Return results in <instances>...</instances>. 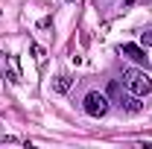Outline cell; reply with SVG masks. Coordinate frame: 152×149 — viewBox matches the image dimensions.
I'll return each instance as SVG.
<instances>
[{"instance_id":"3957f363","label":"cell","mask_w":152,"mask_h":149,"mask_svg":"<svg viewBox=\"0 0 152 149\" xmlns=\"http://www.w3.org/2000/svg\"><path fill=\"white\" fill-rule=\"evenodd\" d=\"M120 53H123L126 58H132V61H137V64H143V61H146V53H143L137 44H123V47H120Z\"/></svg>"},{"instance_id":"8992f818","label":"cell","mask_w":152,"mask_h":149,"mask_svg":"<svg viewBox=\"0 0 152 149\" xmlns=\"http://www.w3.org/2000/svg\"><path fill=\"white\" fill-rule=\"evenodd\" d=\"M143 41H146V44H152V32H143Z\"/></svg>"},{"instance_id":"5b68a950","label":"cell","mask_w":152,"mask_h":149,"mask_svg":"<svg viewBox=\"0 0 152 149\" xmlns=\"http://www.w3.org/2000/svg\"><path fill=\"white\" fill-rule=\"evenodd\" d=\"M67 88H70V79H67V76H61V79L56 82V91H67Z\"/></svg>"},{"instance_id":"277c9868","label":"cell","mask_w":152,"mask_h":149,"mask_svg":"<svg viewBox=\"0 0 152 149\" xmlns=\"http://www.w3.org/2000/svg\"><path fill=\"white\" fill-rule=\"evenodd\" d=\"M108 96H114V99H123V93H120V85H117V82H111V85H108Z\"/></svg>"},{"instance_id":"7a4b0ae2","label":"cell","mask_w":152,"mask_h":149,"mask_svg":"<svg viewBox=\"0 0 152 149\" xmlns=\"http://www.w3.org/2000/svg\"><path fill=\"white\" fill-rule=\"evenodd\" d=\"M82 108H85V114H91V117H105V114H108V108H111L108 93L91 91L85 99H82Z\"/></svg>"},{"instance_id":"6da1fadb","label":"cell","mask_w":152,"mask_h":149,"mask_svg":"<svg viewBox=\"0 0 152 149\" xmlns=\"http://www.w3.org/2000/svg\"><path fill=\"white\" fill-rule=\"evenodd\" d=\"M123 85L134 96H149L152 93V76L146 70H137V67H126L123 70Z\"/></svg>"}]
</instances>
